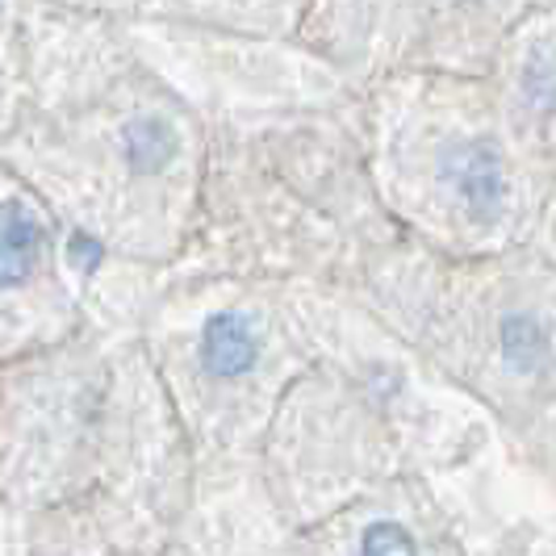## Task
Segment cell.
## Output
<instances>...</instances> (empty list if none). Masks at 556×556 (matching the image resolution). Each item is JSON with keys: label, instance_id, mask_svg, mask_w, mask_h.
<instances>
[{"label": "cell", "instance_id": "obj_1", "mask_svg": "<svg viewBox=\"0 0 556 556\" xmlns=\"http://www.w3.org/2000/svg\"><path fill=\"white\" fill-rule=\"evenodd\" d=\"M447 172H452V185L456 193L465 197V205L477 214H490L502 197V167L498 155L485 147V142H465L460 151L447 155Z\"/></svg>", "mask_w": 556, "mask_h": 556}, {"label": "cell", "instance_id": "obj_2", "mask_svg": "<svg viewBox=\"0 0 556 556\" xmlns=\"http://www.w3.org/2000/svg\"><path fill=\"white\" fill-rule=\"evenodd\" d=\"M38 243H42V230L34 223V214L17 201H4L0 205V289L26 280L29 264L38 260Z\"/></svg>", "mask_w": 556, "mask_h": 556}, {"label": "cell", "instance_id": "obj_3", "mask_svg": "<svg viewBox=\"0 0 556 556\" xmlns=\"http://www.w3.org/2000/svg\"><path fill=\"white\" fill-rule=\"evenodd\" d=\"M201 361H205L210 372H218V377L248 372V364L255 361V334H251L248 318H239V314L210 318L205 339H201Z\"/></svg>", "mask_w": 556, "mask_h": 556}, {"label": "cell", "instance_id": "obj_4", "mask_svg": "<svg viewBox=\"0 0 556 556\" xmlns=\"http://www.w3.org/2000/svg\"><path fill=\"white\" fill-rule=\"evenodd\" d=\"M176 151V139L164 122H135L126 130V155L135 167H160Z\"/></svg>", "mask_w": 556, "mask_h": 556}, {"label": "cell", "instance_id": "obj_5", "mask_svg": "<svg viewBox=\"0 0 556 556\" xmlns=\"http://www.w3.org/2000/svg\"><path fill=\"white\" fill-rule=\"evenodd\" d=\"M361 556H415V540L397 523H372L364 531Z\"/></svg>", "mask_w": 556, "mask_h": 556}, {"label": "cell", "instance_id": "obj_6", "mask_svg": "<svg viewBox=\"0 0 556 556\" xmlns=\"http://www.w3.org/2000/svg\"><path fill=\"white\" fill-rule=\"evenodd\" d=\"M97 255H101V248H97V243H88L84 235L72 239V260H76L80 268H92V264H97Z\"/></svg>", "mask_w": 556, "mask_h": 556}]
</instances>
